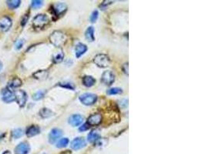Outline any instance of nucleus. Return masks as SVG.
<instances>
[{
    "label": "nucleus",
    "mask_w": 206,
    "mask_h": 154,
    "mask_svg": "<svg viewBox=\"0 0 206 154\" xmlns=\"http://www.w3.org/2000/svg\"><path fill=\"white\" fill-rule=\"evenodd\" d=\"M13 25L12 19L9 16H4L0 18V31L7 32L10 29Z\"/></svg>",
    "instance_id": "obj_6"
},
{
    "label": "nucleus",
    "mask_w": 206,
    "mask_h": 154,
    "mask_svg": "<svg viewBox=\"0 0 206 154\" xmlns=\"http://www.w3.org/2000/svg\"><path fill=\"white\" fill-rule=\"evenodd\" d=\"M2 154H11V152H10L9 150H7V151H5V152H4Z\"/></svg>",
    "instance_id": "obj_37"
},
{
    "label": "nucleus",
    "mask_w": 206,
    "mask_h": 154,
    "mask_svg": "<svg viewBox=\"0 0 206 154\" xmlns=\"http://www.w3.org/2000/svg\"><path fill=\"white\" fill-rule=\"evenodd\" d=\"M114 80H115V76H114V74L112 73L111 71L108 70V71H104L102 74L101 76V80L103 83H105L106 85H110L112 84L114 82Z\"/></svg>",
    "instance_id": "obj_8"
},
{
    "label": "nucleus",
    "mask_w": 206,
    "mask_h": 154,
    "mask_svg": "<svg viewBox=\"0 0 206 154\" xmlns=\"http://www.w3.org/2000/svg\"><path fill=\"white\" fill-rule=\"evenodd\" d=\"M107 93L108 95H117V94H121L122 93V89H120V88H112V89H110L109 90H107Z\"/></svg>",
    "instance_id": "obj_27"
},
{
    "label": "nucleus",
    "mask_w": 206,
    "mask_h": 154,
    "mask_svg": "<svg viewBox=\"0 0 206 154\" xmlns=\"http://www.w3.org/2000/svg\"><path fill=\"white\" fill-rule=\"evenodd\" d=\"M90 128V126H89V124L87 123H84V125H82L81 126H80V128H79V130L80 131H81V132H83V131H86V130H87L89 129Z\"/></svg>",
    "instance_id": "obj_32"
},
{
    "label": "nucleus",
    "mask_w": 206,
    "mask_h": 154,
    "mask_svg": "<svg viewBox=\"0 0 206 154\" xmlns=\"http://www.w3.org/2000/svg\"><path fill=\"white\" fill-rule=\"evenodd\" d=\"M67 5L65 3H64V2H59V3H56L53 6V12L55 13V15L60 16V15L63 14L67 10Z\"/></svg>",
    "instance_id": "obj_15"
},
{
    "label": "nucleus",
    "mask_w": 206,
    "mask_h": 154,
    "mask_svg": "<svg viewBox=\"0 0 206 154\" xmlns=\"http://www.w3.org/2000/svg\"><path fill=\"white\" fill-rule=\"evenodd\" d=\"M44 94H45V92H43V91H41V90L38 91V92H37L36 93L33 94V100H35V101L40 100L43 98Z\"/></svg>",
    "instance_id": "obj_28"
},
{
    "label": "nucleus",
    "mask_w": 206,
    "mask_h": 154,
    "mask_svg": "<svg viewBox=\"0 0 206 154\" xmlns=\"http://www.w3.org/2000/svg\"><path fill=\"white\" fill-rule=\"evenodd\" d=\"M28 19H29V15L28 14L24 15L23 17H22V20H21V25H22V26H24V25L26 24Z\"/></svg>",
    "instance_id": "obj_33"
},
{
    "label": "nucleus",
    "mask_w": 206,
    "mask_h": 154,
    "mask_svg": "<svg viewBox=\"0 0 206 154\" xmlns=\"http://www.w3.org/2000/svg\"><path fill=\"white\" fill-rule=\"evenodd\" d=\"M96 83L95 79L91 76H86L83 78V84L87 87H91Z\"/></svg>",
    "instance_id": "obj_17"
},
{
    "label": "nucleus",
    "mask_w": 206,
    "mask_h": 154,
    "mask_svg": "<svg viewBox=\"0 0 206 154\" xmlns=\"http://www.w3.org/2000/svg\"><path fill=\"white\" fill-rule=\"evenodd\" d=\"M112 2H113L112 1H108V2H107V1H105V2H103V3L101 4V6H100V8L105 9L107 7V6L110 5V4H111Z\"/></svg>",
    "instance_id": "obj_35"
},
{
    "label": "nucleus",
    "mask_w": 206,
    "mask_h": 154,
    "mask_svg": "<svg viewBox=\"0 0 206 154\" xmlns=\"http://www.w3.org/2000/svg\"><path fill=\"white\" fill-rule=\"evenodd\" d=\"M70 146H71V148L73 150H79V149H82L86 146V141L84 138L77 137L71 142Z\"/></svg>",
    "instance_id": "obj_10"
},
{
    "label": "nucleus",
    "mask_w": 206,
    "mask_h": 154,
    "mask_svg": "<svg viewBox=\"0 0 206 154\" xmlns=\"http://www.w3.org/2000/svg\"><path fill=\"white\" fill-rule=\"evenodd\" d=\"M80 100L83 104L86 106H91L97 102V95L91 92H87V93L82 94L80 96Z\"/></svg>",
    "instance_id": "obj_3"
},
{
    "label": "nucleus",
    "mask_w": 206,
    "mask_h": 154,
    "mask_svg": "<svg viewBox=\"0 0 206 154\" xmlns=\"http://www.w3.org/2000/svg\"><path fill=\"white\" fill-rule=\"evenodd\" d=\"M102 121V116L99 113L96 114H92L88 117L87 119V123L89 126H97Z\"/></svg>",
    "instance_id": "obj_13"
},
{
    "label": "nucleus",
    "mask_w": 206,
    "mask_h": 154,
    "mask_svg": "<svg viewBox=\"0 0 206 154\" xmlns=\"http://www.w3.org/2000/svg\"><path fill=\"white\" fill-rule=\"evenodd\" d=\"M40 115L42 118H48L50 117L51 116L53 115V113L50 110L47 108H43L40 111Z\"/></svg>",
    "instance_id": "obj_24"
},
{
    "label": "nucleus",
    "mask_w": 206,
    "mask_h": 154,
    "mask_svg": "<svg viewBox=\"0 0 206 154\" xmlns=\"http://www.w3.org/2000/svg\"><path fill=\"white\" fill-rule=\"evenodd\" d=\"M6 3L7 4L10 9H15L19 8L21 4V1L20 0H7Z\"/></svg>",
    "instance_id": "obj_20"
},
{
    "label": "nucleus",
    "mask_w": 206,
    "mask_h": 154,
    "mask_svg": "<svg viewBox=\"0 0 206 154\" xmlns=\"http://www.w3.org/2000/svg\"><path fill=\"white\" fill-rule=\"evenodd\" d=\"M2 68V62H0V71H1Z\"/></svg>",
    "instance_id": "obj_39"
},
{
    "label": "nucleus",
    "mask_w": 206,
    "mask_h": 154,
    "mask_svg": "<svg viewBox=\"0 0 206 154\" xmlns=\"http://www.w3.org/2000/svg\"><path fill=\"white\" fill-rule=\"evenodd\" d=\"M23 135V130L22 129H15L13 130V132H12V136H13V138L15 140H17V139L20 138Z\"/></svg>",
    "instance_id": "obj_26"
},
{
    "label": "nucleus",
    "mask_w": 206,
    "mask_h": 154,
    "mask_svg": "<svg viewBox=\"0 0 206 154\" xmlns=\"http://www.w3.org/2000/svg\"><path fill=\"white\" fill-rule=\"evenodd\" d=\"M63 132L61 130L57 129V128L52 129L49 134V142L50 143H54L56 140H59V138H60Z\"/></svg>",
    "instance_id": "obj_11"
},
{
    "label": "nucleus",
    "mask_w": 206,
    "mask_h": 154,
    "mask_svg": "<svg viewBox=\"0 0 206 154\" xmlns=\"http://www.w3.org/2000/svg\"><path fill=\"white\" fill-rule=\"evenodd\" d=\"M100 134H99L97 131L93 130L88 134V136H87V140H88L90 143H94V142L97 141V140L100 139Z\"/></svg>",
    "instance_id": "obj_19"
},
{
    "label": "nucleus",
    "mask_w": 206,
    "mask_h": 154,
    "mask_svg": "<svg viewBox=\"0 0 206 154\" xmlns=\"http://www.w3.org/2000/svg\"><path fill=\"white\" fill-rule=\"evenodd\" d=\"M60 86L64 88H67V89H74V86H73L71 83H65L64 84H60Z\"/></svg>",
    "instance_id": "obj_34"
},
{
    "label": "nucleus",
    "mask_w": 206,
    "mask_h": 154,
    "mask_svg": "<svg viewBox=\"0 0 206 154\" xmlns=\"http://www.w3.org/2000/svg\"><path fill=\"white\" fill-rule=\"evenodd\" d=\"M87 50V46L83 43H78L75 47V55L76 58H80L84 54Z\"/></svg>",
    "instance_id": "obj_14"
},
{
    "label": "nucleus",
    "mask_w": 206,
    "mask_h": 154,
    "mask_svg": "<svg viewBox=\"0 0 206 154\" xmlns=\"http://www.w3.org/2000/svg\"><path fill=\"white\" fill-rule=\"evenodd\" d=\"M85 37L87 41L94 42L95 38H94V29L92 26L87 28V29L85 32Z\"/></svg>",
    "instance_id": "obj_18"
},
{
    "label": "nucleus",
    "mask_w": 206,
    "mask_h": 154,
    "mask_svg": "<svg viewBox=\"0 0 206 154\" xmlns=\"http://www.w3.org/2000/svg\"><path fill=\"white\" fill-rule=\"evenodd\" d=\"M123 70H124V73L128 75V64L126 63L123 66Z\"/></svg>",
    "instance_id": "obj_36"
},
{
    "label": "nucleus",
    "mask_w": 206,
    "mask_h": 154,
    "mask_svg": "<svg viewBox=\"0 0 206 154\" xmlns=\"http://www.w3.org/2000/svg\"><path fill=\"white\" fill-rule=\"evenodd\" d=\"M30 151V146L26 142H22L15 148L16 154H28Z\"/></svg>",
    "instance_id": "obj_9"
},
{
    "label": "nucleus",
    "mask_w": 206,
    "mask_h": 154,
    "mask_svg": "<svg viewBox=\"0 0 206 154\" xmlns=\"http://www.w3.org/2000/svg\"><path fill=\"white\" fill-rule=\"evenodd\" d=\"M99 13L97 10H94L92 13H91V18H90V20H91V22H95L97 21V18H98Z\"/></svg>",
    "instance_id": "obj_30"
},
{
    "label": "nucleus",
    "mask_w": 206,
    "mask_h": 154,
    "mask_svg": "<svg viewBox=\"0 0 206 154\" xmlns=\"http://www.w3.org/2000/svg\"><path fill=\"white\" fill-rule=\"evenodd\" d=\"M43 2L41 0H33L31 2V6L33 9H39L43 6Z\"/></svg>",
    "instance_id": "obj_29"
},
{
    "label": "nucleus",
    "mask_w": 206,
    "mask_h": 154,
    "mask_svg": "<svg viewBox=\"0 0 206 154\" xmlns=\"http://www.w3.org/2000/svg\"><path fill=\"white\" fill-rule=\"evenodd\" d=\"M22 80H21L19 78H18V77H15V78L13 79V80L10 82V86L11 88L15 89V88L20 87V86H22Z\"/></svg>",
    "instance_id": "obj_23"
},
{
    "label": "nucleus",
    "mask_w": 206,
    "mask_h": 154,
    "mask_svg": "<svg viewBox=\"0 0 206 154\" xmlns=\"http://www.w3.org/2000/svg\"><path fill=\"white\" fill-rule=\"evenodd\" d=\"M47 72L44 71V70H40V71H37V73H35L33 74L34 78L37 79V80H44L47 77Z\"/></svg>",
    "instance_id": "obj_22"
},
{
    "label": "nucleus",
    "mask_w": 206,
    "mask_h": 154,
    "mask_svg": "<svg viewBox=\"0 0 206 154\" xmlns=\"http://www.w3.org/2000/svg\"><path fill=\"white\" fill-rule=\"evenodd\" d=\"M2 99L7 103H13L15 101V93L9 87L4 88L2 90Z\"/></svg>",
    "instance_id": "obj_7"
},
{
    "label": "nucleus",
    "mask_w": 206,
    "mask_h": 154,
    "mask_svg": "<svg viewBox=\"0 0 206 154\" xmlns=\"http://www.w3.org/2000/svg\"><path fill=\"white\" fill-rule=\"evenodd\" d=\"M24 43H25L24 39H19V40H18V41L16 42V45H15V46H16V49H17V50H19V49H22V46H23V45H24Z\"/></svg>",
    "instance_id": "obj_31"
},
{
    "label": "nucleus",
    "mask_w": 206,
    "mask_h": 154,
    "mask_svg": "<svg viewBox=\"0 0 206 154\" xmlns=\"http://www.w3.org/2000/svg\"><path fill=\"white\" fill-rule=\"evenodd\" d=\"M64 54L63 53V51H59V52H56V53H54L53 57H52V60L55 63H60V62H62L64 60Z\"/></svg>",
    "instance_id": "obj_21"
},
{
    "label": "nucleus",
    "mask_w": 206,
    "mask_h": 154,
    "mask_svg": "<svg viewBox=\"0 0 206 154\" xmlns=\"http://www.w3.org/2000/svg\"><path fill=\"white\" fill-rule=\"evenodd\" d=\"M94 62L99 67L105 68L107 67L111 63V60L107 55L105 54H98L94 57Z\"/></svg>",
    "instance_id": "obj_4"
},
{
    "label": "nucleus",
    "mask_w": 206,
    "mask_h": 154,
    "mask_svg": "<svg viewBox=\"0 0 206 154\" xmlns=\"http://www.w3.org/2000/svg\"><path fill=\"white\" fill-rule=\"evenodd\" d=\"M2 137H3V133H2L0 132V140H1V139H2Z\"/></svg>",
    "instance_id": "obj_38"
},
{
    "label": "nucleus",
    "mask_w": 206,
    "mask_h": 154,
    "mask_svg": "<svg viewBox=\"0 0 206 154\" xmlns=\"http://www.w3.org/2000/svg\"><path fill=\"white\" fill-rule=\"evenodd\" d=\"M49 23V19L47 16L44 14H39L34 17L33 20V25L35 29H41L48 25Z\"/></svg>",
    "instance_id": "obj_2"
},
{
    "label": "nucleus",
    "mask_w": 206,
    "mask_h": 154,
    "mask_svg": "<svg viewBox=\"0 0 206 154\" xmlns=\"http://www.w3.org/2000/svg\"><path fill=\"white\" fill-rule=\"evenodd\" d=\"M15 93V101H16V103H18V105L21 107V108H23L25 106L27 101V94L25 91L19 90L16 91L14 92Z\"/></svg>",
    "instance_id": "obj_5"
},
{
    "label": "nucleus",
    "mask_w": 206,
    "mask_h": 154,
    "mask_svg": "<svg viewBox=\"0 0 206 154\" xmlns=\"http://www.w3.org/2000/svg\"><path fill=\"white\" fill-rule=\"evenodd\" d=\"M69 139L68 138H62L59 140L56 143V147L57 148H64L66 146H67V145L69 144Z\"/></svg>",
    "instance_id": "obj_25"
},
{
    "label": "nucleus",
    "mask_w": 206,
    "mask_h": 154,
    "mask_svg": "<svg viewBox=\"0 0 206 154\" xmlns=\"http://www.w3.org/2000/svg\"><path fill=\"white\" fill-rule=\"evenodd\" d=\"M40 133V129L38 126H31L26 130L25 134L28 137H33L38 135Z\"/></svg>",
    "instance_id": "obj_16"
},
{
    "label": "nucleus",
    "mask_w": 206,
    "mask_h": 154,
    "mask_svg": "<svg viewBox=\"0 0 206 154\" xmlns=\"http://www.w3.org/2000/svg\"><path fill=\"white\" fill-rule=\"evenodd\" d=\"M84 122V117L80 114H74L69 118V123L73 126H79Z\"/></svg>",
    "instance_id": "obj_12"
},
{
    "label": "nucleus",
    "mask_w": 206,
    "mask_h": 154,
    "mask_svg": "<svg viewBox=\"0 0 206 154\" xmlns=\"http://www.w3.org/2000/svg\"><path fill=\"white\" fill-rule=\"evenodd\" d=\"M49 41L56 47H61L67 42V36L60 31H54L49 36Z\"/></svg>",
    "instance_id": "obj_1"
}]
</instances>
